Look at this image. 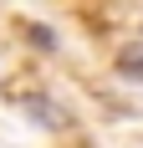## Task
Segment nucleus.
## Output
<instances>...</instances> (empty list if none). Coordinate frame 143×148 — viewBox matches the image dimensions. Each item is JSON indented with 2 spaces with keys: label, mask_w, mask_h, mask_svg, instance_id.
<instances>
[{
  "label": "nucleus",
  "mask_w": 143,
  "mask_h": 148,
  "mask_svg": "<svg viewBox=\"0 0 143 148\" xmlns=\"http://www.w3.org/2000/svg\"><path fill=\"white\" fill-rule=\"evenodd\" d=\"M21 112H26L31 123H41V128H67L72 112L61 102H51V97H41V92H31V97H21Z\"/></svg>",
  "instance_id": "nucleus-1"
},
{
  "label": "nucleus",
  "mask_w": 143,
  "mask_h": 148,
  "mask_svg": "<svg viewBox=\"0 0 143 148\" xmlns=\"http://www.w3.org/2000/svg\"><path fill=\"white\" fill-rule=\"evenodd\" d=\"M118 72H123V77H138V82H143V51H123V56H118Z\"/></svg>",
  "instance_id": "nucleus-2"
}]
</instances>
